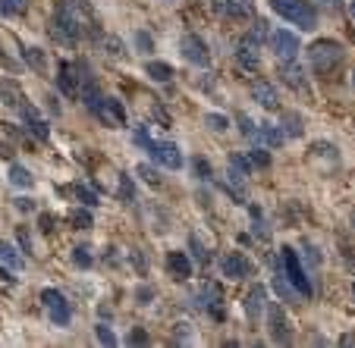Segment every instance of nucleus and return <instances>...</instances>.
<instances>
[{"label": "nucleus", "mask_w": 355, "mask_h": 348, "mask_svg": "<svg viewBox=\"0 0 355 348\" xmlns=\"http://www.w3.org/2000/svg\"><path fill=\"white\" fill-rule=\"evenodd\" d=\"M10 182H13L16 188H32V173H28L26 167H22V163H13V167H10Z\"/></svg>", "instance_id": "obj_22"}, {"label": "nucleus", "mask_w": 355, "mask_h": 348, "mask_svg": "<svg viewBox=\"0 0 355 348\" xmlns=\"http://www.w3.org/2000/svg\"><path fill=\"white\" fill-rule=\"evenodd\" d=\"M264 28H268V26H264V22H258V26L252 28V32H248L245 38H252V41H255V44H261V38H264Z\"/></svg>", "instance_id": "obj_39"}, {"label": "nucleus", "mask_w": 355, "mask_h": 348, "mask_svg": "<svg viewBox=\"0 0 355 348\" xmlns=\"http://www.w3.org/2000/svg\"><path fill=\"white\" fill-rule=\"evenodd\" d=\"M352 226H355V214H352Z\"/></svg>", "instance_id": "obj_48"}, {"label": "nucleus", "mask_w": 355, "mask_h": 348, "mask_svg": "<svg viewBox=\"0 0 355 348\" xmlns=\"http://www.w3.org/2000/svg\"><path fill=\"white\" fill-rule=\"evenodd\" d=\"M352 298H355V286H352Z\"/></svg>", "instance_id": "obj_49"}, {"label": "nucleus", "mask_w": 355, "mask_h": 348, "mask_svg": "<svg viewBox=\"0 0 355 348\" xmlns=\"http://www.w3.org/2000/svg\"><path fill=\"white\" fill-rule=\"evenodd\" d=\"M280 129H286V135H302V120L295 113H289L280 120Z\"/></svg>", "instance_id": "obj_29"}, {"label": "nucleus", "mask_w": 355, "mask_h": 348, "mask_svg": "<svg viewBox=\"0 0 355 348\" xmlns=\"http://www.w3.org/2000/svg\"><path fill=\"white\" fill-rule=\"evenodd\" d=\"M76 198H79V201L85 204V208H94V204H98V194H94L92 188H85V185L76 188Z\"/></svg>", "instance_id": "obj_32"}, {"label": "nucleus", "mask_w": 355, "mask_h": 348, "mask_svg": "<svg viewBox=\"0 0 355 348\" xmlns=\"http://www.w3.org/2000/svg\"><path fill=\"white\" fill-rule=\"evenodd\" d=\"M309 63L318 75H330L343 63V44L340 41H315L309 47Z\"/></svg>", "instance_id": "obj_3"}, {"label": "nucleus", "mask_w": 355, "mask_h": 348, "mask_svg": "<svg viewBox=\"0 0 355 348\" xmlns=\"http://www.w3.org/2000/svg\"><path fill=\"white\" fill-rule=\"evenodd\" d=\"M22 57H26V63H32L35 69H44V57H41L38 47H22Z\"/></svg>", "instance_id": "obj_31"}, {"label": "nucleus", "mask_w": 355, "mask_h": 348, "mask_svg": "<svg viewBox=\"0 0 355 348\" xmlns=\"http://www.w3.org/2000/svg\"><path fill=\"white\" fill-rule=\"evenodd\" d=\"M236 122H239V132L245 135L248 141H258V126H255V122H252V120H248L245 113H239V116H236Z\"/></svg>", "instance_id": "obj_27"}, {"label": "nucleus", "mask_w": 355, "mask_h": 348, "mask_svg": "<svg viewBox=\"0 0 355 348\" xmlns=\"http://www.w3.org/2000/svg\"><path fill=\"white\" fill-rule=\"evenodd\" d=\"M145 342H148L145 329H132V333H129V345H145Z\"/></svg>", "instance_id": "obj_38"}, {"label": "nucleus", "mask_w": 355, "mask_h": 348, "mask_svg": "<svg viewBox=\"0 0 355 348\" xmlns=\"http://www.w3.org/2000/svg\"><path fill=\"white\" fill-rule=\"evenodd\" d=\"M352 88H355V73H352Z\"/></svg>", "instance_id": "obj_47"}, {"label": "nucleus", "mask_w": 355, "mask_h": 348, "mask_svg": "<svg viewBox=\"0 0 355 348\" xmlns=\"http://www.w3.org/2000/svg\"><path fill=\"white\" fill-rule=\"evenodd\" d=\"M220 270H223L227 280H248V276H252V264H248V257L239 255V251H233V255L223 257Z\"/></svg>", "instance_id": "obj_10"}, {"label": "nucleus", "mask_w": 355, "mask_h": 348, "mask_svg": "<svg viewBox=\"0 0 355 348\" xmlns=\"http://www.w3.org/2000/svg\"><path fill=\"white\" fill-rule=\"evenodd\" d=\"M180 54L186 57L189 63H195V66H208L211 63V54H208V44L198 38V35H182L180 41Z\"/></svg>", "instance_id": "obj_7"}, {"label": "nucleus", "mask_w": 355, "mask_h": 348, "mask_svg": "<svg viewBox=\"0 0 355 348\" xmlns=\"http://www.w3.org/2000/svg\"><path fill=\"white\" fill-rule=\"evenodd\" d=\"M145 73L151 75L155 82H170L173 79V66H167V63H161V60H148Z\"/></svg>", "instance_id": "obj_21"}, {"label": "nucleus", "mask_w": 355, "mask_h": 348, "mask_svg": "<svg viewBox=\"0 0 355 348\" xmlns=\"http://www.w3.org/2000/svg\"><path fill=\"white\" fill-rule=\"evenodd\" d=\"M94 44H98V51L107 54L110 60H123V57H126V44H123L120 38H114V35H94Z\"/></svg>", "instance_id": "obj_15"}, {"label": "nucleus", "mask_w": 355, "mask_h": 348, "mask_svg": "<svg viewBox=\"0 0 355 348\" xmlns=\"http://www.w3.org/2000/svg\"><path fill=\"white\" fill-rule=\"evenodd\" d=\"M135 173H139L141 176V179H145L148 182V185H161V176H157V170H151V167H148V163H139V170H135Z\"/></svg>", "instance_id": "obj_30"}, {"label": "nucleus", "mask_w": 355, "mask_h": 348, "mask_svg": "<svg viewBox=\"0 0 355 348\" xmlns=\"http://www.w3.org/2000/svg\"><path fill=\"white\" fill-rule=\"evenodd\" d=\"M94 336H98V342H101V345H116V336H114V329H110V327H104V323H101V327L94 329Z\"/></svg>", "instance_id": "obj_33"}, {"label": "nucleus", "mask_w": 355, "mask_h": 348, "mask_svg": "<svg viewBox=\"0 0 355 348\" xmlns=\"http://www.w3.org/2000/svg\"><path fill=\"white\" fill-rule=\"evenodd\" d=\"M0 98H3V101H7V107H22V94H19V88L16 85H10V82H3V85H0Z\"/></svg>", "instance_id": "obj_23"}, {"label": "nucleus", "mask_w": 355, "mask_h": 348, "mask_svg": "<svg viewBox=\"0 0 355 348\" xmlns=\"http://www.w3.org/2000/svg\"><path fill=\"white\" fill-rule=\"evenodd\" d=\"M167 270L173 276H180V280H189V276H192V261H189L186 251H170L167 255Z\"/></svg>", "instance_id": "obj_17"}, {"label": "nucleus", "mask_w": 355, "mask_h": 348, "mask_svg": "<svg viewBox=\"0 0 355 348\" xmlns=\"http://www.w3.org/2000/svg\"><path fill=\"white\" fill-rule=\"evenodd\" d=\"M230 170H236V173L248 176V173H252V161H248L245 154H230Z\"/></svg>", "instance_id": "obj_28"}, {"label": "nucleus", "mask_w": 355, "mask_h": 348, "mask_svg": "<svg viewBox=\"0 0 355 348\" xmlns=\"http://www.w3.org/2000/svg\"><path fill=\"white\" fill-rule=\"evenodd\" d=\"M120 198H123V201H132V198H135V185H132V179H129V176H120Z\"/></svg>", "instance_id": "obj_35"}, {"label": "nucleus", "mask_w": 355, "mask_h": 348, "mask_svg": "<svg viewBox=\"0 0 355 348\" xmlns=\"http://www.w3.org/2000/svg\"><path fill=\"white\" fill-rule=\"evenodd\" d=\"M0 261L7 264V267H13V270H22V267H26V257H22L19 251L10 245V241H0Z\"/></svg>", "instance_id": "obj_19"}, {"label": "nucleus", "mask_w": 355, "mask_h": 348, "mask_svg": "<svg viewBox=\"0 0 355 348\" xmlns=\"http://www.w3.org/2000/svg\"><path fill=\"white\" fill-rule=\"evenodd\" d=\"M248 161H252V167H270V157H268V151H264V147H255V151H252V154H248Z\"/></svg>", "instance_id": "obj_36"}, {"label": "nucleus", "mask_w": 355, "mask_h": 348, "mask_svg": "<svg viewBox=\"0 0 355 348\" xmlns=\"http://www.w3.org/2000/svg\"><path fill=\"white\" fill-rule=\"evenodd\" d=\"M16 7H13V0H0V16H13Z\"/></svg>", "instance_id": "obj_43"}, {"label": "nucleus", "mask_w": 355, "mask_h": 348, "mask_svg": "<svg viewBox=\"0 0 355 348\" xmlns=\"http://www.w3.org/2000/svg\"><path fill=\"white\" fill-rule=\"evenodd\" d=\"M98 22H94V10L88 7V0H60L51 19V35L60 44H79L82 38L94 35Z\"/></svg>", "instance_id": "obj_1"}, {"label": "nucleus", "mask_w": 355, "mask_h": 348, "mask_svg": "<svg viewBox=\"0 0 355 348\" xmlns=\"http://www.w3.org/2000/svg\"><path fill=\"white\" fill-rule=\"evenodd\" d=\"M135 298H139L141 304H148V302H151V298H155V292H151V289H148V286H139V292H135Z\"/></svg>", "instance_id": "obj_41"}, {"label": "nucleus", "mask_w": 355, "mask_h": 348, "mask_svg": "<svg viewBox=\"0 0 355 348\" xmlns=\"http://www.w3.org/2000/svg\"><path fill=\"white\" fill-rule=\"evenodd\" d=\"M349 13H352V16H355V0H352V3H349Z\"/></svg>", "instance_id": "obj_46"}, {"label": "nucleus", "mask_w": 355, "mask_h": 348, "mask_svg": "<svg viewBox=\"0 0 355 348\" xmlns=\"http://www.w3.org/2000/svg\"><path fill=\"white\" fill-rule=\"evenodd\" d=\"M277 75H280L283 85H289L293 91H305L309 94V75H305V66H299L295 60H283L277 66Z\"/></svg>", "instance_id": "obj_8"}, {"label": "nucleus", "mask_w": 355, "mask_h": 348, "mask_svg": "<svg viewBox=\"0 0 355 348\" xmlns=\"http://www.w3.org/2000/svg\"><path fill=\"white\" fill-rule=\"evenodd\" d=\"M270 10H274L280 19L293 22V26L305 28V32L318 28V10L311 7L309 0H270Z\"/></svg>", "instance_id": "obj_2"}, {"label": "nucleus", "mask_w": 355, "mask_h": 348, "mask_svg": "<svg viewBox=\"0 0 355 348\" xmlns=\"http://www.w3.org/2000/svg\"><path fill=\"white\" fill-rule=\"evenodd\" d=\"M283 276H286V282L295 289L299 295H305V298H311V280H309V273H305V267H302V261H299V255H295L293 248H283Z\"/></svg>", "instance_id": "obj_4"}, {"label": "nucleus", "mask_w": 355, "mask_h": 348, "mask_svg": "<svg viewBox=\"0 0 355 348\" xmlns=\"http://www.w3.org/2000/svg\"><path fill=\"white\" fill-rule=\"evenodd\" d=\"M268 327H270V339L274 342H283V345H289V323H286V314H283L280 304H270L268 308Z\"/></svg>", "instance_id": "obj_11"}, {"label": "nucleus", "mask_w": 355, "mask_h": 348, "mask_svg": "<svg viewBox=\"0 0 355 348\" xmlns=\"http://www.w3.org/2000/svg\"><path fill=\"white\" fill-rule=\"evenodd\" d=\"M135 44H139L141 54H151V51H155V41H151L148 32H135Z\"/></svg>", "instance_id": "obj_34"}, {"label": "nucleus", "mask_w": 355, "mask_h": 348, "mask_svg": "<svg viewBox=\"0 0 355 348\" xmlns=\"http://www.w3.org/2000/svg\"><path fill=\"white\" fill-rule=\"evenodd\" d=\"M60 88H63V94H69V98H76V94H79V85H76L73 82V75H69V63H63L60 66Z\"/></svg>", "instance_id": "obj_24"}, {"label": "nucleus", "mask_w": 355, "mask_h": 348, "mask_svg": "<svg viewBox=\"0 0 355 348\" xmlns=\"http://www.w3.org/2000/svg\"><path fill=\"white\" fill-rule=\"evenodd\" d=\"M164 3H173V0H164Z\"/></svg>", "instance_id": "obj_50"}, {"label": "nucleus", "mask_w": 355, "mask_h": 348, "mask_svg": "<svg viewBox=\"0 0 355 348\" xmlns=\"http://www.w3.org/2000/svg\"><path fill=\"white\" fill-rule=\"evenodd\" d=\"M205 129H211V132H227L230 120L223 113H208V116H205Z\"/></svg>", "instance_id": "obj_26"}, {"label": "nucleus", "mask_w": 355, "mask_h": 348, "mask_svg": "<svg viewBox=\"0 0 355 348\" xmlns=\"http://www.w3.org/2000/svg\"><path fill=\"white\" fill-rule=\"evenodd\" d=\"M73 223L76 226H82V229H92V214H88V210H73Z\"/></svg>", "instance_id": "obj_37"}, {"label": "nucleus", "mask_w": 355, "mask_h": 348, "mask_svg": "<svg viewBox=\"0 0 355 348\" xmlns=\"http://www.w3.org/2000/svg\"><path fill=\"white\" fill-rule=\"evenodd\" d=\"M73 264L76 267H82V270H88L94 264V257H92V248L88 245H79V248H73Z\"/></svg>", "instance_id": "obj_25"}, {"label": "nucleus", "mask_w": 355, "mask_h": 348, "mask_svg": "<svg viewBox=\"0 0 355 348\" xmlns=\"http://www.w3.org/2000/svg\"><path fill=\"white\" fill-rule=\"evenodd\" d=\"M252 101L261 104L264 110H277L280 107V94H277V88L270 82H255L252 85Z\"/></svg>", "instance_id": "obj_14"}, {"label": "nucleus", "mask_w": 355, "mask_h": 348, "mask_svg": "<svg viewBox=\"0 0 355 348\" xmlns=\"http://www.w3.org/2000/svg\"><path fill=\"white\" fill-rule=\"evenodd\" d=\"M19 245H22V255H32V239H28L26 229H19Z\"/></svg>", "instance_id": "obj_40"}, {"label": "nucleus", "mask_w": 355, "mask_h": 348, "mask_svg": "<svg viewBox=\"0 0 355 348\" xmlns=\"http://www.w3.org/2000/svg\"><path fill=\"white\" fill-rule=\"evenodd\" d=\"M195 170H198V176H211V167L205 161H195Z\"/></svg>", "instance_id": "obj_44"}, {"label": "nucleus", "mask_w": 355, "mask_h": 348, "mask_svg": "<svg viewBox=\"0 0 355 348\" xmlns=\"http://www.w3.org/2000/svg\"><path fill=\"white\" fill-rule=\"evenodd\" d=\"M148 154L155 157V163L167 170H180L182 167V151L173 141H148Z\"/></svg>", "instance_id": "obj_6"}, {"label": "nucleus", "mask_w": 355, "mask_h": 348, "mask_svg": "<svg viewBox=\"0 0 355 348\" xmlns=\"http://www.w3.org/2000/svg\"><path fill=\"white\" fill-rule=\"evenodd\" d=\"M19 113H22V122H26V129H28V132H32L38 141H47V138H51V129H47V122L41 120L38 110H35L32 104H22Z\"/></svg>", "instance_id": "obj_12"}, {"label": "nucleus", "mask_w": 355, "mask_h": 348, "mask_svg": "<svg viewBox=\"0 0 355 348\" xmlns=\"http://www.w3.org/2000/svg\"><path fill=\"white\" fill-rule=\"evenodd\" d=\"M32 208H35L32 198H19V201H16V210H19V214H28Z\"/></svg>", "instance_id": "obj_42"}, {"label": "nucleus", "mask_w": 355, "mask_h": 348, "mask_svg": "<svg viewBox=\"0 0 355 348\" xmlns=\"http://www.w3.org/2000/svg\"><path fill=\"white\" fill-rule=\"evenodd\" d=\"M41 304L47 308V314H51V320H54L57 327H67V323L73 320V308H69V302L57 289H44V292H41Z\"/></svg>", "instance_id": "obj_5"}, {"label": "nucleus", "mask_w": 355, "mask_h": 348, "mask_svg": "<svg viewBox=\"0 0 355 348\" xmlns=\"http://www.w3.org/2000/svg\"><path fill=\"white\" fill-rule=\"evenodd\" d=\"M321 3H324L327 10H340V0H321Z\"/></svg>", "instance_id": "obj_45"}, {"label": "nucleus", "mask_w": 355, "mask_h": 348, "mask_svg": "<svg viewBox=\"0 0 355 348\" xmlns=\"http://www.w3.org/2000/svg\"><path fill=\"white\" fill-rule=\"evenodd\" d=\"M258 138L268 141L270 147H280L283 141H286V132H283L280 126H270V122H264V126H258Z\"/></svg>", "instance_id": "obj_18"}, {"label": "nucleus", "mask_w": 355, "mask_h": 348, "mask_svg": "<svg viewBox=\"0 0 355 348\" xmlns=\"http://www.w3.org/2000/svg\"><path fill=\"white\" fill-rule=\"evenodd\" d=\"M270 51L277 54V60H295L299 38L293 32H286V28H277V32H270Z\"/></svg>", "instance_id": "obj_9"}, {"label": "nucleus", "mask_w": 355, "mask_h": 348, "mask_svg": "<svg viewBox=\"0 0 355 348\" xmlns=\"http://www.w3.org/2000/svg\"><path fill=\"white\" fill-rule=\"evenodd\" d=\"M236 60H239L245 69H258V63H261V60H258V44H255V41L242 38L239 47H236Z\"/></svg>", "instance_id": "obj_16"}, {"label": "nucleus", "mask_w": 355, "mask_h": 348, "mask_svg": "<svg viewBox=\"0 0 355 348\" xmlns=\"http://www.w3.org/2000/svg\"><path fill=\"white\" fill-rule=\"evenodd\" d=\"M261 311H264V289L255 286L252 292L245 295V314H248V317H258Z\"/></svg>", "instance_id": "obj_20"}, {"label": "nucleus", "mask_w": 355, "mask_h": 348, "mask_svg": "<svg viewBox=\"0 0 355 348\" xmlns=\"http://www.w3.org/2000/svg\"><path fill=\"white\" fill-rule=\"evenodd\" d=\"M214 10L220 16H230V19H248V16L255 13L252 0H217Z\"/></svg>", "instance_id": "obj_13"}]
</instances>
